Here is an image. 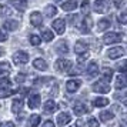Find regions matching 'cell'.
Here are the masks:
<instances>
[{
	"label": "cell",
	"mask_w": 127,
	"mask_h": 127,
	"mask_svg": "<svg viewBox=\"0 0 127 127\" xmlns=\"http://www.w3.org/2000/svg\"><path fill=\"white\" fill-rule=\"evenodd\" d=\"M29 62V54L26 52H16L13 54V63L16 66H22V64H26Z\"/></svg>",
	"instance_id": "6da1fadb"
},
{
	"label": "cell",
	"mask_w": 127,
	"mask_h": 127,
	"mask_svg": "<svg viewBox=\"0 0 127 127\" xmlns=\"http://www.w3.org/2000/svg\"><path fill=\"white\" fill-rule=\"evenodd\" d=\"M121 34H119V33H106L103 37V41L104 44H113V43H119V41H121Z\"/></svg>",
	"instance_id": "7a4b0ae2"
},
{
	"label": "cell",
	"mask_w": 127,
	"mask_h": 127,
	"mask_svg": "<svg viewBox=\"0 0 127 127\" xmlns=\"http://www.w3.org/2000/svg\"><path fill=\"white\" fill-rule=\"evenodd\" d=\"M93 90L96 93H109L110 92V86L107 81H103V80H98L93 84Z\"/></svg>",
	"instance_id": "3957f363"
},
{
	"label": "cell",
	"mask_w": 127,
	"mask_h": 127,
	"mask_svg": "<svg viewBox=\"0 0 127 127\" xmlns=\"http://www.w3.org/2000/svg\"><path fill=\"white\" fill-rule=\"evenodd\" d=\"M71 69V62L70 60H66V59H59L56 62V70L57 71H69Z\"/></svg>",
	"instance_id": "277c9868"
},
{
	"label": "cell",
	"mask_w": 127,
	"mask_h": 127,
	"mask_svg": "<svg viewBox=\"0 0 127 127\" xmlns=\"http://www.w3.org/2000/svg\"><path fill=\"white\" fill-rule=\"evenodd\" d=\"M93 7H94V10L97 13H106L109 10V3L106 0H96Z\"/></svg>",
	"instance_id": "5b68a950"
},
{
	"label": "cell",
	"mask_w": 127,
	"mask_h": 127,
	"mask_svg": "<svg viewBox=\"0 0 127 127\" xmlns=\"http://www.w3.org/2000/svg\"><path fill=\"white\" fill-rule=\"evenodd\" d=\"M107 56H109V59L123 57V56H124V49H123V47H120V46L113 47V49H110L109 52H107Z\"/></svg>",
	"instance_id": "8992f818"
},
{
	"label": "cell",
	"mask_w": 127,
	"mask_h": 127,
	"mask_svg": "<svg viewBox=\"0 0 127 127\" xmlns=\"http://www.w3.org/2000/svg\"><path fill=\"white\" fill-rule=\"evenodd\" d=\"M80 86H81V80H77V79H71V80H69L66 83V87H67L69 93H76Z\"/></svg>",
	"instance_id": "52a82bcc"
},
{
	"label": "cell",
	"mask_w": 127,
	"mask_h": 127,
	"mask_svg": "<svg viewBox=\"0 0 127 127\" xmlns=\"http://www.w3.org/2000/svg\"><path fill=\"white\" fill-rule=\"evenodd\" d=\"M40 94L39 93H33V94H30L29 97V107L30 109H37L39 106H40Z\"/></svg>",
	"instance_id": "ba28073f"
},
{
	"label": "cell",
	"mask_w": 127,
	"mask_h": 127,
	"mask_svg": "<svg viewBox=\"0 0 127 127\" xmlns=\"http://www.w3.org/2000/svg\"><path fill=\"white\" fill-rule=\"evenodd\" d=\"M53 29L56 30L57 34H63L64 30H66V23H64L63 19H57V20H54V22H53Z\"/></svg>",
	"instance_id": "9c48e42d"
},
{
	"label": "cell",
	"mask_w": 127,
	"mask_h": 127,
	"mask_svg": "<svg viewBox=\"0 0 127 127\" xmlns=\"http://www.w3.org/2000/svg\"><path fill=\"white\" fill-rule=\"evenodd\" d=\"M92 26H93V20H92V17H89L87 16L83 22H81V24H80V30H81V33H90V30H92Z\"/></svg>",
	"instance_id": "30bf717a"
},
{
	"label": "cell",
	"mask_w": 127,
	"mask_h": 127,
	"mask_svg": "<svg viewBox=\"0 0 127 127\" xmlns=\"http://www.w3.org/2000/svg\"><path fill=\"white\" fill-rule=\"evenodd\" d=\"M30 23L33 24V26H36V27L41 26V23H43V16L39 12H33L30 14Z\"/></svg>",
	"instance_id": "8fae6325"
},
{
	"label": "cell",
	"mask_w": 127,
	"mask_h": 127,
	"mask_svg": "<svg viewBox=\"0 0 127 127\" xmlns=\"http://www.w3.org/2000/svg\"><path fill=\"white\" fill-rule=\"evenodd\" d=\"M57 109H59L57 103H54L53 100H47L46 103H44V106H43V110H44V113H47V114H52V113H54Z\"/></svg>",
	"instance_id": "7c38bea8"
},
{
	"label": "cell",
	"mask_w": 127,
	"mask_h": 127,
	"mask_svg": "<svg viewBox=\"0 0 127 127\" xmlns=\"http://www.w3.org/2000/svg\"><path fill=\"white\" fill-rule=\"evenodd\" d=\"M71 120V116L69 113H60L57 114V124L59 126H66L67 123H70Z\"/></svg>",
	"instance_id": "4fadbf2b"
},
{
	"label": "cell",
	"mask_w": 127,
	"mask_h": 127,
	"mask_svg": "<svg viewBox=\"0 0 127 127\" xmlns=\"http://www.w3.org/2000/svg\"><path fill=\"white\" fill-rule=\"evenodd\" d=\"M87 49H89V46H87L86 41L79 40L74 46V52L77 53V54H83V53H87Z\"/></svg>",
	"instance_id": "5bb4252c"
},
{
	"label": "cell",
	"mask_w": 127,
	"mask_h": 127,
	"mask_svg": "<svg viewBox=\"0 0 127 127\" xmlns=\"http://www.w3.org/2000/svg\"><path fill=\"white\" fill-rule=\"evenodd\" d=\"M10 3L14 9H17L20 12L26 10V7H27V0H10Z\"/></svg>",
	"instance_id": "9a60e30c"
},
{
	"label": "cell",
	"mask_w": 127,
	"mask_h": 127,
	"mask_svg": "<svg viewBox=\"0 0 127 127\" xmlns=\"http://www.w3.org/2000/svg\"><path fill=\"white\" fill-rule=\"evenodd\" d=\"M19 27V22L17 20H6L3 23V29L4 30H9V32H13Z\"/></svg>",
	"instance_id": "2e32d148"
},
{
	"label": "cell",
	"mask_w": 127,
	"mask_h": 127,
	"mask_svg": "<svg viewBox=\"0 0 127 127\" xmlns=\"http://www.w3.org/2000/svg\"><path fill=\"white\" fill-rule=\"evenodd\" d=\"M98 73V66L96 62H92V63H89L87 66V74L90 76V77H94V76H97Z\"/></svg>",
	"instance_id": "e0dca14e"
},
{
	"label": "cell",
	"mask_w": 127,
	"mask_h": 127,
	"mask_svg": "<svg viewBox=\"0 0 127 127\" xmlns=\"http://www.w3.org/2000/svg\"><path fill=\"white\" fill-rule=\"evenodd\" d=\"M76 7H77V0H69V1L62 4V9L64 12H73Z\"/></svg>",
	"instance_id": "ac0fdd59"
},
{
	"label": "cell",
	"mask_w": 127,
	"mask_h": 127,
	"mask_svg": "<svg viewBox=\"0 0 127 127\" xmlns=\"http://www.w3.org/2000/svg\"><path fill=\"white\" fill-rule=\"evenodd\" d=\"M126 86H127L126 77H124L123 74L117 76V77H116V89H117V90H123Z\"/></svg>",
	"instance_id": "d6986e66"
},
{
	"label": "cell",
	"mask_w": 127,
	"mask_h": 127,
	"mask_svg": "<svg viewBox=\"0 0 127 127\" xmlns=\"http://www.w3.org/2000/svg\"><path fill=\"white\" fill-rule=\"evenodd\" d=\"M33 67L40 70V71H44V70H47V63L43 59H36L34 62H33Z\"/></svg>",
	"instance_id": "ffe728a7"
},
{
	"label": "cell",
	"mask_w": 127,
	"mask_h": 127,
	"mask_svg": "<svg viewBox=\"0 0 127 127\" xmlns=\"http://www.w3.org/2000/svg\"><path fill=\"white\" fill-rule=\"evenodd\" d=\"M23 109V100L22 98H14L13 100V104H12V110L13 113H20V110Z\"/></svg>",
	"instance_id": "44dd1931"
},
{
	"label": "cell",
	"mask_w": 127,
	"mask_h": 127,
	"mask_svg": "<svg viewBox=\"0 0 127 127\" xmlns=\"http://www.w3.org/2000/svg\"><path fill=\"white\" fill-rule=\"evenodd\" d=\"M39 123H40V116L39 114H32L26 126L27 127H37L39 126Z\"/></svg>",
	"instance_id": "7402d4cb"
},
{
	"label": "cell",
	"mask_w": 127,
	"mask_h": 127,
	"mask_svg": "<svg viewBox=\"0 0 127 127\" xmlns=\"http://www.w3.org/2000/svg\"><path fill=\"white\" fill-rule=\"evenodd\" d=\"M12 71V66L7 62H1L0 63V76H7Z\"/></svg>",
	"instance_id": "603a6c76"
},
{
	"label": "cell",
	"mask_w": 127,
	"mask_h": 127,
	"mask_svg": "<svg viewBox=\"0 0 127 127\" xmlns=\"http://www.w3.org/2000/svg\"><path fill=\"white\" fill-rule=\"evenodd\" d=\"M73 111H74V114L83 116L87 111V109H86V106H84L83 103H76L74 107H73Z\"/></svg>",
	"instance_id": "cb8c5ba5"
},
{
	"label": "cell",
	"mask_w": 127,
	"mask_h": 127,
	"mask_svg": "<svg viewBox=\"0 0 127 127\" xmlns=\"http://www.w3.org/2000/svg\"><path fill=\"white\" fill-rule=\"evenodd\" d=\"M109 104V100L104 97H97L93 100V106L94 107H104V106H107Z\"/></svg>",
	"instance_id": "d4e9b609"
},
{
	"label": "cell",
	"mask_w": 127,
	"mask_h": 127,
	"mask_svg": "<svg viewBox=\"0 0 127 127\" xmlns=\"http://www.w3.org/2000/svg\"><path fill=\"white\" fill-rule=\"evenodd\" d=\"M56 13H57V9H56V6H53V4H47L46 9H44V14H46L47 17H53Z\"/></svg>",
	"instance_id": "484cf974"
},
{
	"label": "cell",
	"mask_w": 127,
	"mask_h": 127,
	"mask_svg": "<svg viewBox=\"0 0 127 127\" xmlns=\"http://www.w3.org/2000/svg\"><path fill=\"white\" fill-rule=\"evenodd\" d=\"M97 27H98V30H100V32L109 29V27H110V20H109V19H101V20H98Z\"/></svg>",
	"instance_id": "4316f807"
},
{
	"label": "cell",
	"mask_w": 127,
	"mask_h": 127,
	"mask_svg": "<svg viewBox=\"0 0 127 127\" xmlns=\"http://www.w3.org/2000/svg\"><path fill=\"white\" fill-rule=\"evenodd\" d=\"M111 77H113V70L110 69V67H106V69L103 70V79H101V80L109 83V81L111 80Z\"/></svg>",
	"instance_id": "83f0119b"
},
{
	"label": "cell",
	"mask_w": 127,
	"mask_h": 127,
	"mask_svg": "<svg viewBox=\"0 0 127 127\" xmlns=\"http://www.w3.org/2000/svg\"><path fill=\"white\" fill-rule=\"evenodd\" d=\"M41 37H43V40H46V41H52L54 34H53L49 29H43L41 30Z\"/></svg>",
	"instance_id": "f1b7e54d"
},
{
	"label": "cell",
	"mask_w": 127,
	"mask_h": 127,
	"mask_svg": "<svg viewBox=\"0 0 127 127\" xmlns=\"http://www.w3.org/2000/svg\"><path fill=\"white\" fill-rule=\"evenodd\" d=\"M56 49H57V52L59 53H62V54H66V53L69 52V47H67V43H66V41H59V44H57V47H56Z\"/></svg>",
	"instance_id": "f546056e"
},
{
	"label": "cell",
	"mask_w": 127,
	"mask_h": 127,
	"mask_svg": "<svg viewBox=\"0 0 127 127\" xmlns=\"http://www.w3.org/2000/svg\"><path fill=\"white\" fill-rule=\"evenodd\" d=\"M114 119V114L110 113V111H101L100 113V120L101 121H110Z\"/></svg>",
	"instance_id": "4dcf8cb0"
},
{
	"label": "cell",
	"mask_w": 127,
	"mask_h": 127,
	"mask_svg": "<svg viewBox=\"0 0 127 127\" xmlns=\"http://www.w3.org/2000/svg\"><path fill=\"white\" fill-rule=\"evenodd\" d=\"M13 10L9 6H0V17H4V16H12Z\"/></svg>",
	"instance_id": "1f68e13d"
},
{
	"label": "cell",
	"mask_w": 127,
	"mask_h": 127,
	"mask_svg": "<svg viewBox=\"0 0 127 127\" xmlns=\"http://www.w3.org/2000/svg\"><path fill=\"white\" fill-rule=\"evenodd\" d=\"M0 87L1 89H12V81H10V79H7V77L0 79Z\"/></svg>",
	"instance_id": "d6a6232c"
},
{
	"label": "cell",
	"mask_w": 127,
	"mask_h": 127,
	"mask_svg": "<svg viewBox=\"0 0 127 127\" xmlns=\"http://www.w3.org/2000/svg\"><path fill=\"white\" fill-rule=\"evenodd\" d=\"M13 89H0V98H6V97H10L13 94Z\"/></svg>",
	"instance_id": "836d02e7"
},
{
	"label": "cell",
	"mask_w": 127,
	"mask_h": 127,
	"mask_svg": "<svg viewBox=\"0 0 127 127\" xmlns=\"http://www.w3.org/2000/svg\"><path fill=\"white\" fill-rule=\"evenodd\" d=\"M40 37L37 34H30V43L33 44V46H40Z\"/></svg>",
	"instance_id": "e575fe53"
},
{
	"label": "cell",
	"mask_w": 127,
	"mask_h": 127,
	"mask_svg": "<svg viewBox=\"0 0 127 127\" xmlns=\"http://www.w3.org/2000/svg\"><path fill=\"white\" fill-rule=\"evenodd\" d=\"M87 124L89 127H98V121L94 119V117H90L89 120H87Z\"/></svg>",
	"instance_id": "d590c367"
},
{
	"label": "cell",
	"mask_w": 127,
	"mask_h": 127,
	"mask_svg": "<svg viewBox=\"0 0 127 127\" xmlns=\"http://www.w3.org/2000/svg\"><path fill=\"white\" fill-rule=\"evenodd\" d=\"M81 12L83 13H89V0H84L83 1V4H81Z\"/></svg>",
	"instance_id": "8d00e7d4"
},
{
	"label": "cell",
	"mask_w": 127,
	"mask_h": 127,
	"mask_svg": "<svg viewBox=\"0 0 127 127\" xmlns=\"http://www.w3.org/2000/svg\"><path fill=\"white\" fill-rule=\"evenodd\" d=\"M124 1L126 0H113V4L116 6V9H120V7L124 6Z\"/></svg>",
	"instance_id": "74e56055"
},
{
	"label": "cell",
	"mask_w": 127,
	"mask_h": 127,
	"mask_svg": "<svg viewBox=\"0 0 127 127\" xmlns=\"http://www.w3.org/2000/svg\"><path fill=\"white\" fill-rule=\"evenodd\" d=\"M126 60H123V62H121L120 64H119V71H121V73H124V71H126Z\"/></svg>",
	"instance_id": "f35d334b"
},
{
	"label": "cell",
	"mask_w": 127,
	"mask_h": 127,
	"mask_svg": "<svg viewBox=\"0 0 127 127\" xmlns=\"http://www.w3.org/2000/svg\"><path fill=\"white\" fill-rule=\"evenodd\" d=\"M119 19H120V23H121V24H124V23H126V22H127V14H126V12H123V13H121V14H120V17H119Z\"/></svg>",
	"instance_id": "ab89813d"
},
{
	"label": "cell",
	"mask_w": 127,
	"mask_h": 127,
	"mask_svg": "<svg viewBox=\"0 0 127 127\" xmlns=\"http://www.w3.org/2000/svg\"><path fill=\"white\" fill-rule=\"evenodd\" d=\"M87 57H89V53H83V56H80V57L77 59V62H79V63H83Z\"/></svg>",
	"instance_id": "60d3db41"
},
{
	"label": "cell",
	"mask_w": 127,
	"mask_h": 127,
	"mask_svg": "<svg viewBox=\"0 0 127 127\" xmlns=\"http://www.w3.org/2000/svg\"><path fill=\"white\" fill-rule=\"evenodd\" d=\"M76 19H77V16H76V14H71V16H69V17H67V20H69V23L74 24L76 23Z\"/></svg>",
	"instance_id": "b9f144b4"
},
{
	"label": "cell",
	"mask_w": 127,
	"mask_h": 127,
	"mask_svg": "<svg viewBox=\"0 0 127 127\" xmlns=\"http://www.w3.org/2000/svg\"><path fill=\"white\" fill-rule=\"evenodd\" d=\"M6 40H7V34L4 32H1V29H0V41H6Z\"/></svg>",
	"instance_id": "7bdbcfd3"
},
{
	"label": "cell",
	"mask_w": 127,
	"mask_h": 127,
	"mask_svg": "<svg viewBox=\"0 0 127 127\" xmlns=\"http://www.w3.org/2000/svg\"><path fill=\"white\" fill-rule=\"evenodd\" d=\"M0 127H14V124H13L12 121H4V123L0 124Z\"/></svg>",
	"instance_id": "ee69618b"
},
{
	"label": "cell",
	"mask_w": 127,
	"mask_h": 127,
	"mask_svg": "<svg viewBox=\"0 0 127 127\" xmlns=\"http://www.w3.org/2000/svg\"><path fill=\"white\" fill-rule=\"evenodd\" d=\"M41 127H54V124H53V121L47 120V121H44V124H43Z\"/></svg>",
	"instance_id": "f6af8a7d"
},
{
	"label": "cell",
	"mask_w": 127,
	"mask_h": 127,
	"mask_svg": "<svg viewBox=\"0 0 127 127\" xmlns=\"http://www.w3.org/2000/svg\"><path fill=\"white\" fill-rule=\"evenodd\" d=\"M23 80H24V74H22V73H20V74H17V77H16V81H17V83H22Z\"/></svg>",
	"instance_id": "bcb514c9"
},
{
	"label": "cell",
	"mask_w": 127,
	"mask_h": 127,
	"mask_svg": "<svg viewBox=\"0 0 127 127\" xmlns=\"http://www.w3.org/2000/svg\"><path fill=\"white\" fill-rule=\"evenodd\" d=\"M77 127H83V120H80V119L77 120Z\"/></svg>",
	"instance_id": "7dc6e473"
},
{
	"label": "cell",
	"mask_w": 127,
	"mask_h": 127,
	"mask_svg": "<svg viewBox=\"0 0 127 127\" xmlns=\"http://www.w3.org/2000/svg\"><path fill=\"white\" fill-rule=\"evenodd\" d=\"M3 53H4V50H3V49H1V47H0V56H1V54H3Z\"/></svg>",
	"instance_id": "c3c4849f"
},
{
	"label": "cell",
	"mask_w": 127,
	"mask_h": 127,
	"mask_svg": "<svg viewBox=\"0 0 127 127\" xmlns=\"http://www.w3.org/2000/svg\"><path fill=\"white\" fill-rule=\"evenodd\" d=\"M56 1H59V0H56Z\"/></svg>",
	"instance_id": "681fc988"
}]
</instances>
